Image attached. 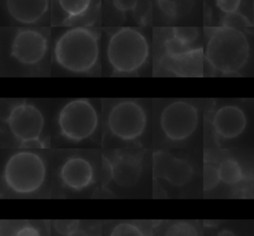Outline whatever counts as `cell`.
<instances>
[{
  "mask_svg": "<svg viewBox=\"0 0 254 236\" xmlns=\"http://www.w3.org/2000/svg\"><path fill=\"white\" fill-rule=\"evenodd\" d=\"M203 50L192 49L189 54L171 59L174 64V71L179 76H201L202 75Z\"/></svg>",
  "mask_w": 254,
  "mask_h": 236,
  "instance_id": "9a60e30c",
  "label": "cell"
},
{
  "mask_svg": "<svg viewBox=\"0 0 254 236\" xmlns=\"http://www.w3.org/2000/svg\"><path fill=\"white\" fill-rule=\"evenodd\" d=\"M249 44L241 31L220 27L215 29L206 45L205 59L215 70L232 73L247 61Z\"/></svg>",
  "mask_w": 254,
  "mask_h": 236,
  "instance_id": "3957f363",
  "label": "cell"
},
{
  "mask_svg": "<svg viewBox=\"0 0 254 236\" xmlns=\"http://www.w3.org/2000/svg\"><path fill=\"white\" fill-rule=\"evenodd\" d=\"M133 16L140 25H147L152 19V2L151 0H138L134 8Z\"/></svg>",
  "mask_w": 254,
  "mask_h": 236,
  "instance_id": "7402d4cb",
  "label": "cell"
},
{
  "mask_svg": "<svg viewBox=\"0 0 254 236\" xmlns=\"http://www.w3.org/2000/svg\"><path fill=\"white\" fill-rule=\"evenodd\" d=\"M214 132L222 139L238 137L246 127V116L242 109L234 105L218 108L212 117Z\"/></svg>",
  "mask_w": 254,
  "mask_h": 236,
  "instance_id": "4fadbf2b",
  "label": "cell"
},
{
  "mask_svg": "<svg viewBox=\"0 0 254 236\" xmlns=\"http://www.w3.org/2000/svg\"><path fill=\"white\" fill-rule=\"evenodd\" d=\"M57 122L59 132L64 139L71 143H79L94 135L99 118L96 108L89 99L75 98L60 109Z\"/></svg>",
  "mask_w": 254,
  "mask_h": 236,
  "instance_id": "5b68a950",
  "label": "cell"
},
{
  "mask_svg": "<svg viewBox=\"0 0 254 236\" xmlns=\"http://www.w3.org/2000/svg\"><path fill=\"white\" fill-rule=\"evenodd\" d=\"M13 236H42V235L38 227L30 223H25L15 230Z\"/></svg>",
  "mask_w": 254,
  "mask_h": 236,
  "instance_id": "484cf974",
  "label": "cell"
},
{
  "mask_svg": "<svg viewBox=\"0 0 254 236\" xmlns=\"http://www.w3.org/2000/svg\"><path fill=\"white\" fill-rule=\"evenodd\" d=\"M18 148L21 150H31V149H44L47 148V145L44 140L40 139H34L27 142H24L20 145H18Z\"/></svg>",
  "mask_w": 254,
  "mask_h": 236,
  "instance_id": "f1b7e54d",
  "label": "cell"
},
{
  "mask_svg": "<svg viewBox=\"0 0 254 236\" xmlns=\"http://www.w3.org/2000/svg\"><path fill=\"white\" fill-rule=\"evenodd\" d=\"M47 175V164L41 155L30 150H20L6 160L2 181L14 194L32 195L42 189Z\"/></svg>",
  "mask_w": 254,
  "mask_h": 236,
  "instance_id": "7a4b0ae2",
  "label": "cell"
},
{
  "mask_svg": "<svg viewBox=\"0 0 254 236\" xmlns=\"http://www.w3.org/2000/svg\"><path fill=\"white\" fill-rule=\"evenodd\" d=\"M99 56L98 39L86 27H74L64 32L54 47L57 63L74 73H86L97 62Z\"/></svg>",
  "mask_w": 254,
  "mask_h": 236,
  "instance_id": "6da1fadb",
  "label": "cell"
},
{
  "mask_svg": "<svg viewBox=\"0 0 254 236\" xmlns=\"http://www.w3.org/2000/svg\"><path fill=\"white\" fill-rule=\"evenodd\" d=\"M110 179L121 188L135 186L143 175V154L116 151L104 157Z\"/></svg>",
  "mask_w": 254,
  "mask_h": 236,
  "instance_id": "9c48e42d",
  "label": "cell"
},
{
  "mask_svg": "<svg viewBox=\"0 0 254 236\" xmlns=\"http://www.w3.org/2000/svg\"><path fill=\"white\" fill-rule=\"evenodd\" d=\"M199 122L197 108L187 100L168 103L160 114V128L165 138L173 143L187 141L195 132Z\"/></svg>",
  "mask_w": 254,
  "mask_h": 236,
  "instance_id": "52a82bcc",
  "label": "cell"
},
{
  "mask_svg": "<svg viewBox=\"0 0 254 236\" xmlns=\"http://www.w3.org/2000/svg\"><path fill=\"white\" fill-rule=\"evenodd\" d=\"M220 182L218 166H215L211 163H205L202 171V183L203 189L209 191L214 189Z\"/></svg>",
  "mask_w": 254,
  "mask_h": 236,
  "instance_id": "44dd1931",
  "label": "cell"
},
{
  "mask_svg": "<svg viewBox=\"0 0 254 236\" xmlns=\"http://www.w3.org/2000/svg\"><path fill=\"white\" fill-rule=\"evenodd\" d=\"M113 6L120 12L125 13L128 11H133L136 7L138 0H112Z\"/></svg>",
  "mask_w": 254,
  "mask_h": 236,
  "instance_id": "83f0119b",
  "label": "cell"
},
{
  "mask_svg": "<svg viewBox=\"0 0 254 236\" xmlns=\"http://www.w3.org/2000/svg\"><path fill=\"white\" fill-rule=\"evenodd\" d=\"M108 236H146V234L138 224L122 221L111 228Z\"/></svg>",
  "mask_w": 254,
  "mask_h": 236,
  "instance_id": "d6986e66",
  "label": "cell"
},
{
  "mask_svg": "<svg viewBox=\"0 0 254 236\" xmlns=\"http://www.w3.org/2000/svg\"><path fill=\"white\" fill-rule=\"evenodd\" d=\"M163 236H199L195 225L190 221L179 220L170 223Z\"/></svg>",
  "mask_w": 254,
  "mask_h": 236,
  "instance_id": "ac0fdd59",
  "label": "cell"
},
{
  "mask_svg": "<svg viewBox=\"0 0 254 236\" xmlns=\"http://www.w3.org/2000/svg\"><path fill=\"white\" fill-rule=\"evenodd\" d=\"M218 173L220 181L234 185L240 182L243 178V171L237 161L233 159H225L218 165Z\"/></svg>",
  "mask_w": 254,
  "mask_h": 236,
  "instance_id": "2e32d148",
  "label": "cell"
},
{
  "mask_svg": "<svg viewBox=\"0 0 254 236\" xmlns=\"http://www.w3.org/2000/svg\"><path fill=\"white\" fill-rule=\"evenodd\" d=\"M250 26L249 20L241 13L232 12L229 14H226L222 19V27L234 29L241 31L244 28H247Z\"/></svg>",
  "mask_w": 254,
  "mask_h": 236,
  "instance_id": "603a6c76",
  "label": "cell"
},
{
  "mask_svg": "<svg viewBox=\"0 0 254 236\" xmlns=\"http://www.w3.org/2000/svg\"><path fill=\"white\" fill-rule=\"evenodd\" d=\"M153 164L155 176L173 188L187 186L194 175L193 166L189 159L170 152H155Z\"/></svg>",
  "mask_w": 254,
  "mask_h": 236,
  "instance_id": "30bf717a",
  "label": "cell"
},
{
  "mask_svg": "<svg viewBox=\"0 0 254 236\" xmlns=\"http://www.w3.org/2000/svg\"><path fill=\"white\" fill-rule=\"evenodd\" d=\"M47 50V37L35 29L19 30L11 43V56L24 65L39 63L44 59Z\"/></svg>",
  "mask_w": 254,
  "mask_h": 236,
  "instance_id": "7c38bea8",
  "label": "cell"
},
{
  "mask_svg": "<svg viewBox=\"0 0 254 236\" xmlns=\"http://www.w3.org/2000/svg\"><path fill=\"white\" fill-rule=\"evenodd\" d=\"M63 12L69 18L80 17L88 10L91 0H58Z\"/></svg>",
  "mask_w": 254,
  "mask_h": 236,
  "instance_id": "e0dca14e",
  "label": "cell"
},
{
  "mask_svg": "<svg viewBox=\"0 0 254 236\" xmlns=\"http://www.w3.org/2000/svg\"><path fill=\"white\" fill-rule=\"evenodd\" d=\"M67 236H89V234L84 230L80 228H76L72 232H70Z\"/></svg>",
  "mask_w": 254,
  "mask_h": 236,
  "instance_id": "f546056e",
  "label": "cell"
},
{
  "mask_svg": "<svg viewBox=\"0 0 254 236\" xmlns=\"http://www.w3.org/2000/svg\"><path fill=\"white\" fill-rule=\"evenodd\" d=\"M241 0H216V6L225 14L236 12Z\"/></svg>",
  "mask_w": 254,
  "mask_h": 236,
  "instance_id": "4316f807",
  "label": "cell"
},
{
  "mask_svg": "<svg viewBox=\"0 0 254 236\" xmlns=\"http://www.w3.org/2000/svg\"><path fill=\"white\" fill-rule=\"evenodd\" d=\"M5 122L19 145L30 140L40 139L45 127V117L42 111L33 103L26 101L12 106Z\"/></svg>",
  "mask_w": 254,
  "mask_h": 236,
  "instance_id": "ba28073f",
  "label": "cell"
},
{
  "mask_svg": "<svg viewBox=\"0 0 254 236\" xmlns=\"http://www.w3.org/2000/svg\"><path fill=\"white\" fill-rule=\"evenodd\" d=\"M216 236H236V235L231 230L224 229V230H221L220 232H218Z\"/></svg>",
  "mask_w": 254,
  "mask_h": 236,
  "instance_id": "4dcf8cb0",
  "label": "cell"
},
{
  "mask_svg": "<svg viewBox=\"0 0 254 236\" xmlns=\"http://www.w3.org/2000/svg\"><path fill=\"white\" fill-rule=\"evenodd\" d=\"M5 7L15 21L24 25H33L46 15L49 0H5Z\"/></svg>",
  "mask_w": 254,
  "mask_h": 236,
  "instance_id": "5bb4252c",
  "label": "cell"
},
{
  "mask_svg": "<svg viewBox=\"0 0 254 236\" xmlns=\"http://www.w3.org/2000/svg\"><path fill=\"white\" fill-rule=\"evenodd\" d=\"M192 49L190 45L185 44L175 37L169 38L165 42V51L170 59H177L189 54Z\"/></svg>",
  "mask_w": 254,
  "mask_h": 236,
  "instance_id": "ffe728a7",
  "label": "cell"
},
{
  "mask_svg": "<svg viewBox=\"0 0 254 236\" xmlns=\"http://www.w3.org/2000/svg\"><path fill=\"white\" fill-rule=\"evenodd\" d=\"M95 168L87 158L79 155L67 157L58 171L63 187L73 192L89 188L95 182Z\"/></svg>",
  "mask_w": 254,
  "mask_h": 236,
  "instance_id": "8fae6325",
  "label": "cell"
},
{
  "mask_svg": "<svg viewBox=\"0 0 254 236\" xmlns=\"http://www.w3.org/2000/svg\"><path fill=\"white\" fill-rule=\"evenodd\" d=\"M148 117L145 108L134 99H122L108 111L106 126L109 133L122 142H135L145 133Z\"/></svg>",
  "mask_w": 254,
  "mask_h": 236,
  "instance_id": "8992f818",
  "label": "cell"
},
{
  "mask_svg": "<svg viewBox=\"0 0 254 236\" xmlns=\"http://www.w3.org/2000/svg\"><path fill=\"white\" fill-rule=\"evenodd\" d=\"M149 57L146 37L137 29L122 27L115 31L107 44V59L117 73H132L141 68Z\"/></svg>",
  "mask_w": 254,
  "mask_h": 236,
  "instance_id": "277c9868",
  "label": "cell"
},
{
  "mask_svg": "<svg viewBox=\"0 0 254 236\" xmlns=\"http://www.w3.org/2000/svg\"><path fill=\"white\" fill-rule=\"evenodd\" d=\"M79 222L76 220H57L54 222V227L61 235L67 236L70 232L78 228Z\"/></svg>",
  "mask_w": 254,
  "mask_h": 236,
  "instance_id": "d4e9b609",
  "label": "cell"
},
{
  "mask_svg": "<svg viewBox=\"0 0 254 236\" xmlns=\"http://www.w3.org/2000/svg\"><path fill=\"white\" fill-rule=\"evenodd\" d=\"M172 34L173 37L190 46H192L193 42L198 37V31L193 27H175L173 28Z\"/></svg>",
  "mask_w": 254,
  "mask_h": 236,
  "instance_id": "cb8c5ba5",
  "label": "cell"
}]
</instances>
